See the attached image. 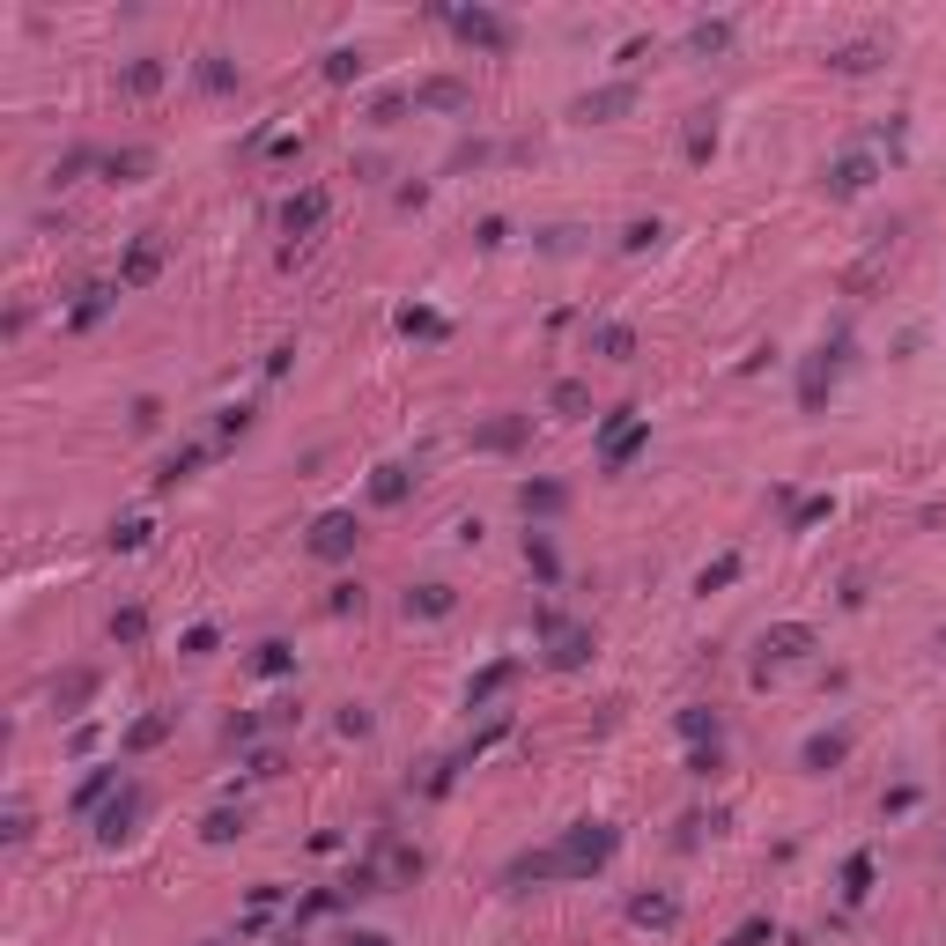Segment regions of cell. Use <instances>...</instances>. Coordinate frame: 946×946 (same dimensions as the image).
I'll list each match as a JSON object with an SVG mask.
<instances>
[{
    "mask_svg": "<svg viewBox=\"0 0 946 946\" xmlns=\"http://www.w3.org/2000/svg\"><path fill=\"white\" fill-rule=\"evenodd\" d=\"M540 636L555 643V651H547L555 666H584V651H592V629H570L562 614H540Z\"/></svg>",
    "mask_w": 946,
    "mask_h": 946,
    "instance_id": "5b68a950",
    "label": "cell"
},
{
    "mask_svg": "<svg viewBox=\"0 0 946 946\" xmlns=\"http://www.w3.org/2000/svg\"><path fill=\"white\" fill-rule=\"evenodd\" d=\"M156 82H163V67H156V60H141L134 74H126V89H156Z\"/></svg>",
    "mask_w": 946,
    "mask_h": 946,
    "instance_id": "ab89813d",
    "label": "cell"
},
{
    "mask_svg": "<svg viewBox=\"0 0 946 946\" xmlns=\"http://www.w3.org/2000/svg\"><path fill=\"white\" fill-rule=\"evenodd\" d=\"M621 244H629V252H643V244H658V222H629V237H621Z\"/></svg>",
    "mask_w": 946,
    "mask_h": 946,
    "instance_id": "60d3db41",
    "label": "cell"
},
{
    "mask_svg": "<svg viewBox=\"0 0 946 946\" xmlns=\"http://www.w3.org/2000/svg\"><path fill=\"white\" fill-rule=\"evenodd\" d=\"M163 732H170V717H141V725H134V732H126V754H141V747H156V740H163Z\"/></svg>",
    "mask_w": 946,
    "mask_h": 946,
    "instance_id": "4316f807",
    "label": "cell"
},
{
    "mask_svg": "<svg viewBox=\"0 0 946 946\" xmlns=\"http://www.w3.org/2000/svg\"><path fill=\"white\" fill-rule=\"evenodd\" d=\"M510 680H518V666H510V658H503V666H488V673H481V680H473V688H466V703L481 710L488 695H503V688H510Z\"/></svg>",
    "mask_w": 946,
    "mask_h": 946,
    "instance_id": "2e32d148",
    "label": "cell"
},
{
    "mask_svg": "<svg viewBox=\"0 0 946 946\" xmlns=\"http://www.w3.org/2000/svg\"><path fill=\"white\" fill-rule=\"evenodd\" d=\"M400 333H422V340H437V333H444V318H437V311H400Z\"/></svg>",
    "mask_w": 946,
    "mask_h": 946,
    "instance_id": "f546056e",
    "label": "cell"
},
{
    "mask_svg": "<svg viewBox=\"0 0 946 946\" xmlns=\"http://www.w3.org/2000/svg\"><path fill=\"white\" fill-rule=\"evenodd\" d=\"M873 60H880L873 45H843V52H836V67H843V74H865V67H873Z\"/></svg>",
    "mask_w": 946,
    "mask_h": 946,
    "instance_id": "836d02e7",
    "label": "cell"
},
{
    "mask_svg": "<svg viewBox=\"0 0 946 946\" xmlns=\"http://www.w3.org/2000/svg\"><path fill=\"white\" fill-rule=\"evenodd\" d=\"M643 444H651V422H643L636 407H614L607 422H599V466H607V473H621Z\"/></svg>",
    "mask_w": 946,
    "mask_h": 946,
    "instance_id": "7a4b0ae2",
    "label": "cell"
},
{
    "mask_svg": "<svg viewBox=\"0 0 946 946\" xmlns=\"http://www.w3.org/2000/svg\"><path fill=\"white\" fill-rule=\"evenodd\" d=\"M326 74H333V82H355V74H363V52H333Z\"/></svg>",
    "mask_w": 946,
    "mask_h": 946,
    "instance_id": "74e56055",
    "label": "cell"
},
{
    "mask_svg": "<svg viewBox=\"0 0 946 946\" xmlns=\"http://www.w3.org/2000/svg\"><path fill=\"white\" fill-rule=\"evenodd\" d=\"M134 821H141V784H126L119 799L104 806V828H97V836H104V843H119V836H134Z\"/></svg>",
    "mask_w": 946,
    "mask_h": 946,
    "instance_id": "8992f818",
    "label": "cell"
},
{
    "mask_svg": "<svg viewBox=\"0 0 946 946\" xmlns=\"http://www.w3.org/2000/svg\"><path fill=\"white\" fill-rule=\"evenodd\" d=\"M614 843H621V836H614L607 821H577L555 850H540V858H518V865H510V880H570V873H599V865L614 858Z\"/></svg>",
    "mask_w": 946,
    "mask_h": 946,
    "instance_id": "6da1fadb",
    "label": "cell"
},
{
    "mask_svg": "<svg viewBox=\"0 0 946 946\" xmlns=\"http://www.w3.org/2000/svg\"><path fill=\"white\" fill-rule=\"evenodd\" d=\"M680 732H688L695 747H703V740L717 747V717H710V710H680Z\"/></svg>",
    "mask_w": 946,
    "mask_h": 946,
    "instance_id": "cb8c5ba5",
    "label": "cell"
},
{
    "mask_svg": "<svg viewBox=\"0 0 946 946\" xmlns=\"http://www.w3.org/2000/svg\"><path fill=\"white\" fill-rule=\"evenodd\" d=\"M407 614H451V584H422V592H407Z\"/></svg>",
    "mask_w": 946,
    "mask_h": 946,
    "instance_id": "ac0fdd59",
    "label": "cell"
},
{
    "mask_svg": "<svg viewBox=\"0 0 946 946\" xmlns=\"http://www.w3.org/2000/svg\"><path fill=\"white\" fill-rule=\"evenodd\" d=\"M762 651H769V658H806V651H813V629H806V621H784V629L762 636Z\"/></svg>",
    "mask_w": 946,
    "mask_h": 946,
    "instance_id": "30bf717a",
    "label": "cell"
},
{
    "mask_svg": "<svg viewBox=\"0 0 946 946\" xmlns=\"http://www.w3.org/2000/svg\"><path fill=\"white\" fill-rule=\"evenodd\" d=\"M865 185H873V156H843L836 170H828V193H836V200L865 193Z\"/></svg>",
    "mask_w": 946,
    "mask_h": 946,
    "instance_id": "ba28073f",
    "label": "cell"
},
{
    "mask_svg": "<svg viewBox=\"0 0 946 946\" xmlns=\"http://www.w3.org/2000/svg\"><path fill=\"white\" fill-rule=\"evenodd\" d=\"M843 754H850L843 732H813V740H806V769H836Z\"/></svg>",
    "mask_w": 946,
    "mask_h": 946,
    "instance_id": "5bb4252c",
    "label": "cell"
},
{
    "mask_svg": "<svg viewBox=\"0 0 946 946\" xmlns=\"http://www.w3.org/2000/svg\"><path fill=\"white\" fill-rule=\"evenodd\" d=\"M629 917H636V924H658V932H673V924H680V902H673V895H636Z\"/></svg>",
    "mask_w": 946,
    "mask_h": 946,
    "instance_id": "4fadbf2b",
    "label": "cell"
},
{
    "mask_svg": "<svg viewBox=\"0 0 946 946\" xmlns=\"http://www.w3.org/2000/svg\"><path fill=\"white\" fill-rule=\"evenodd\" d=\"M725 37H732V23H695V37H688V45H695V52H717Z\"/></svg>",
    "mask_w": 946,
    "mask_h": 946,
    "instance_id": "8d00e7d4",
    "label": "cell"
},
{
    "mask_svg": "<svg viewBox=\"0 0 946 946\" xmlns=\"http://www.w3.org/2000/svg\"><path fill=\"white\" fill-rule=\"evenodd\" d=\"M156 267H163V244L148 237V244H134V259H126V267H119V289H141V281L156 274Z\"/></svg>",
    "mask_w": 946,
    "mask_h": 946,
    "instance_id": "7c38bea8",
    "label": "cell"
},
{
    "mask_svg": "<svg viewBox=\"0 0 946 946\" xmlns=\"http://www.w3.org/2000/svg\"><path fill=\"white\" fill-rule=\"evenodd\" d=\"M200 82H207V89H237V67L222 60V52H207V60H200Z\"/></svg>",
    "mask_w": 946,
    "mask_h": 946,
    "instance_id": "d4e9b609",
    "label": "cell"
},
{
    "mask_svg": "<svg viewBox=\"0 0 946 946\" xmlns=\"http://www.w3.org/2000/svg\"><path fill=\"white\" fill-rule=\"evenodd\" d=\"M843 895H850V902L873 895V858H850V865H843Z\"/></svg>",
    "mask_w": 946,
    "mask_h": 946,
    "instance_id": "603a6c76",
    "label": "cell"
},
{
    "mask_svg": "<svg viewBox=\"0 0 946 946\" xmlns=\"http://www.w3.org/2000/svg\"><path fill=\"white\" fill-rule=\"evenodd\" d=\"M584 407H592V392H584L577 377H562L555 385V414H584Z\"/></svg>",
    "mask_w": 946,
    "mask_h": 946,
    "instance_id": "83f0119b",
    "label": "cell"
},
{
    "mask_svg": "<svg viewBox=\"0 0 946 946\" xmlns=\"http://www.w3.org/2000/svg\"><path fill=\"white\" fill-rule=\"evenodd\" d=\"M111 296H119V289H89V304H82V311H74V326H97V318H104V304H111Z\"/></svg>",
    "mask_w": 946,
    "mask_h": 946,
    "instance_id": "f35d334b",
    "label": "cell"
},
{
    "mask_svg": "<svg viewBox=\"0 0 946 946\" xmlns=\"http://www.w3.org/2000/svg\"><path fill=\"white\" fill-rule=\"evenodd\" d=\"M636 104V82H614V89H592V97L577 104V119H614V111Z\"/></svg>",
    "mask_w": 946,
    "mask_h": 946,
    "instance_id": "9c48e42d",
    "label": "cell"
},
{
    "mask_svg": "<svg viewBox=\"0 0 946 946\" xmlns=\"http://www.w3.org/2000/svg\"><path fill=\"white\" fill-rule=\"evenodd\" d=\"M732 577H740V555H717L703 570V592H717V584H732Z\"/></svg>",
    "mask_w": 946,
    "mask_h": 946,
    "instance_id": "d590c367",
    "label": "cell"
},
{
    "mask_svg": "<svg viewBox=\"0 0 946 946\" xmlns=\"http://www.w3.org/2000/svg\"><path fill=\"white\" fill-rule=\"evenodd\" d=\"M348 946H392L385 932H348Z\"/></svg>",
    "mask_w": 946,
    "mask_h": 946,
    "instance_id": "b9f144b4",
    "label": "cell"
},
{
    "mask_svg": "<svg viewBox=\"0 0 946 946\" xmlns=\"http://www.w3.org/2000/svg\"><path fill=\"white\" fill-rule=\"evenodd\" d=\"M111 636H119V643H141V636H148V614H141V607L111 614Z\"/></svg>",
    "mask_w": 946,
    "mask_h": 946,
    "instance_id": "f1b7e54d",
    "label": "cell"
},
{
    "mask_svg": "<svg viewBox=\"0 0 946 946\" xmlns=\"http://www.w3.org/2000/svg\"><path fill=\"white\" fill-rule=\"evenodd\" d=\"M762 939H777V924H769V917H747V924H740V932H732L725 946H762Z\"/></svg>",
    "mask_w": 946,
    "mask_h": 946,
    "instance_id": "4dcf8cb0",
    "label": "cell"
},
{
    "mask_svg": "<svg viewBox=\"0 0 946 946\" xmlns=\"http://www.w3.org/2000/svg\"><path fill=\"white\" fill-rule=\"evenodd\" d=\"M200 459H207V451H200V444H193V451H178V459H170V466H163V481H156V488H170V481H185V473H193Z\"/></svg>",
    "mask_w": 946,
    "mask_h": 946,
    "instance_id": "e575fe53",
    "label": "cell"
},
{
    "mask_svg": "<svg viewBox=\"0 0 946 946\" xmlns=\"http://www.w3.org/2000/svg\"><path fill=\"white\" fill-rule=\"evenodd\" d=\"M289 666H296V658H289V643H259V651H252V673H259V680H281Z\"/></svg>",
    "mask_w": 946,
    "mask_h": 946,
    "instance_id": "e0dca14e",
    "label": "cell"
},
{
    "mask_svg": "<svg viewBox=\"0 0 946 946\" xmlns=\"http://www.w3.org/2000/svg\"><path fill=\"white\" fill-rule=\"evenodd\" d=\"M104 170H111V178H141V170H148V148H126V156H111Z\"/></svg>",
    "mask_w": 946,
    "mask_h": 946,
    "instance_id": "1f68e13d",
    "label": "cell"
},
{
    "mask_svg": "<svg viewBox=\"0 0 946 946\" xmlns=\"http://www.w3.org/2000/svg\"><path fill=\"white\" fill-rule=\"evenodd\" d=\"M355 540H363V533H355V510H326V518L311 525V555H318V562L355 555Z\"/></svg>",
    "mask_w": 946,
    "mask_h": 946,
    "instance_id": "3957f363",
    "label": "cell"
},
{
    "mask_svg": "<svg viewBox=\"0 0 946 946\" xmlns=\"http://www.w3.org/2000/svg\"><path fill=\"white\" fill-rule=\"evenodd\" d=\"M592 348H599V355H614V363H629V355H636V333H629V326H599V333H592Z\"/></svg>",
    "mask_w": 946,
    "mask_h": 946,
    "instance_id": "d6986e66",
    "label": "cell"
},
{
    "mask_svg": "<svg viewBox=\"0 0 946 946\" xmlns=\"http://www.w3.org/2000/svg\"><path fill=\"white\" fill-rule=\"evenodd\" d=\"M370 496H377V503H400V496H407V466H377Z\"/></svg>",
    "mask_w": 946,
    "mask_h": 946,
    "instance_id": "7402d4cb",
    "label": "cell"
},
{
    "mask_svg": "<svg viewBox=\"0 0 946 946\" xmlns=\"http://www.w3.org/2000/svg\"><path fill=\"white\" fill-rule=\"evenodd\" d=\"M710 148H717V126H710V111H695V126H688V156L703 163Z\"/></svg>",
    "mask_w": 946,
    "mask_h": 946,
    "instance_id": "484cf974",
    "label": "cell"
},
{
    "mask_svg": "<svg viewBox=\"0 0 946 946\" xmlns=\"http://www.w3.org/2000/svg\"><path fill=\"white\" fill-rule=\"evenodd\" d=\"M518 503H525V518H533V510L547 518V510H562V488H555V481H525V488H518Z\"/></svg>",
    "mask_w": 946,
    "mask_h": 946,
    "instance_id": "ffe728a7",
    "label": "cell"
},
{
    "mask_svg": "<svg viewBox=\"0 0 946 946\" xmlns=\"http://www.w3.org/2000/svg\"><path fill=\"white\" fill-rule=\"evenodd\" d=\"M473 444H481V451H518V444H525V414H510V422H488Z\"/></svg>",
    "mask_w": 946,
    "mask_h": 946,
    "instance_id": "9a60e30c",
    "label": "cell"
},
{
    "mask_svg": "<svg viewBox=\"0 0 946 946\" xmlns=\"http://www.w3.org/2000/svg\"><path fill=\"white\" fill-rule=\"evenodd\" d=\"M414 104H429V111H466V82L437 74V82H422V89H414Z\"/></svg>",
    "mask_w": 946,
    "mask_h": 946,
    "instance_id": "8fae6325",
    "label": "cell"
},
{
    "mask_svg": "<svg viewBox=\"0 0 946 946\" xmlns=\"http://www.w3.org/2000/svg\"><path fill=\"white\" fill-rule=\"evenodd\" d=\"M318 222H326V193H296L289 207H281V230L289 237H311Z\"/></svg>",
    "mask_w": 946,
    "mask_h": 946,
    "instance_id": "52a82bcc",
    "label": "cell"
},
{
    "mask_svg": "<svg viewBox=\"0 0 946 946\" xmlns=\"http://www.w3.org/2000/svg\"><path fill=\"white\" fill-rule=\"evenodd\" d=\"M111 777H119V769H97V777H89L82 791H74V806H82V813H89V806H97V799H104V791H111Z\"/></svg>",
    "mask_w": 946,
    "mask_h": 946,
    "instance_id": "d6a6232c",
    "label": "cell"
},
{
    "mask_svg": "<svg viewBox=\"0 0 946 946\" xmlns=\"http://www.w3.org/2000/svg\"><path fill=\"white\" fill-rule=\"evenodd\" d=\"M451 30H459L466 45H481V52H510V45H518V30H510L503 15H488V8H466V15H451Z\"/></svg>",
    "mask_w": 946,
    "mask_h": 946,
    "instance_id": "277c9868",
    "label": "cell"
},
{
    "mask_svg": "<svg viewBox=\"0 0 946 946\" xmlns=\"http://www.w3.org/2000/svg\"><path fill=\"white\" fill-rule=\"evenodd\" d=\"M525 562L540 570V584H555V577H562V562H555V547H547V533H525Z\"/></svg>",
    "mask_w": 946,
    "mask_h": 946,
    "instance_id": "44dd1931",
    "label": "cell"
}]
</instances>
